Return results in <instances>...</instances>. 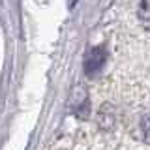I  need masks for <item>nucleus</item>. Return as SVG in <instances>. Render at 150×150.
Returning a JSON list of instances; mask_svg holds the SVG:
<instances>
[{"label":"nucleus","mask_w":150,"mask_h":150,"mask_svg":"<svg viewBox=\"0 0 150 150\" xmlns=\"http://www.w3.org/2000/svg\"><path fill=\"white\" fill-rule=\"evenodd\" d=\"M107 62V51L103 47H92L84 54V73L88 77H96Z\"/></svg>","instance_id":"nucleus-1"},{"label":"nucleus","mask_w":150,"mask_h":150,"mask_svg":"<svg viewBox=\"0 0 150 150\" xmlns=\"http://www.w3.org/2000/svg\"><path fill=\"white\" fill-rule=\"evenodd\" d=\"M141 8H143V21L148 23V0H143Z\"/></svg>","instance_id":"nucleus-2"},{"label":"nucleus","mask_w":150,"mask_h":150,"mask_svg":"<svg viewBox=\"0 0 150 150\" xmlns=\"http://www.w3.org/2000/svg\"><path fill=\"white\" fill-rule=\"evenodd\" d=\"M68 2H69V8H73V6H75V2H77V0H68Z\"/></svg>","instance_id":"nucleus-3"}]
</instances>
